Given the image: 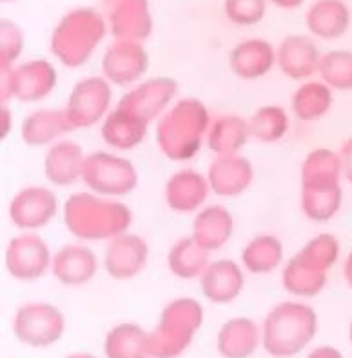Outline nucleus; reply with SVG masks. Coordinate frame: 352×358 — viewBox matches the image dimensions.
I'll return each instance as SVG.
<instances>
[{"label":"nucleus","instance_id":"nucleus-35","mask_svg":"<svg viewBox=\"0 0 352 358\" xmlns=\"http://www.w3.org/2000/svg\"><path fill=\"white\" fill-rule=\"evenodd\" d=\"M251 138L262 144H276L284 141L291 129V117L287 109L278 104H265L249 117Z\"/></svg>","mask_w":352,"mask_h":358},{"label":"nucleus","instance_id":"nucleus-28","mask_svg":"<svg viewBox=\"0 0 352 358\" xmlns=\"http://www.w3.org/2000/svg\"><path fill=\"white\" fill-rule=\"evenodd\" d=\"M262 345V324L249 317H233L217 333V351L221 358H251Z\"/></svg>","mask_w":352,"mask_h":358},{"label":"nucleus","instance_id":"nucleus-5","mask_svg":"<svg viewBox=\"0 0 352 358\" xmlns=\"http://www.w3.org/2000/svg\"><path fill=\"white\" fill-rule=\"evenodd\" d=\"M320 320L305 300H284L272 306L262 322V348L272 358H294L316 338Z\"/></svg>","mask_w":352,"mask_h":358},{"label":"nucleus","instance_id":"nucleus-14","mask_svg":"<svg viewBox=\"0 0 352 358\" xmlns=\"http://www.w3.org/2000/svg\"><path fill=\"white\" fill-rule=\"evenodd\" d=\"M149 257L151 248L144 236L127 231L105 242L102 269L117 282L133 280L147 268Z\"/></svg>","mask_w":352,"mask_h":358},{"label":"nucleus","instance_id":"nucleus-4","mask_svg":"<svg viewBox=\"0 0 352 358\" xmlns=\"http://www.w3.org/2000/svg\"><path fill=\"white\" fill-rule=\"evenodd\" d=\"M109 35L105 15L91 6H77L59 18L50 35V53L60 66H86Z\"/></svg>","mask_w":352,"mask_h":358},{"label":"nucleus","instance_id":"nucleus-7","mask_svg":"<svg viewBox=\"0 0 352 358\" xmlns=\"http://www.w3.org/2000/svg\"><path fill=\"white\" fill-rule=\"evenodd\" d=\"M82 184L87 191L109 199H126L140 184V173L131 159L118 151L96 150L87 153Z\"/></svg>","mask_w":352,"mask_h":358},{"label":"nucleus","instance_id":"nucleus-3","mask_svg":"<svg viewBox=\"0 0 352 358\" xmlns=\"http://www.w3.org/2000/svg\"><path fill=\"white\" fill-rule=\"evenodd\" d=\"M212 117L196 96H178L154 124V142L171 162H189L207 141Z\"/></svg>","mask_w":352,"mask_h":358},{"label":"nucleus","instance_id":"nucleus-33","mask_svg":"<svg viewBox=\"0 0 352 358\" xmlns=\"http://www.w3.org/2000/svg\"><path fill=\"white\" fill-rule=\"evenodd\" d=\"M102 351L105 358H151L149 331L135 322L117 324L105 333Z\"/></svg>","mask_w":352,"mask_h":358},{"label":"nucleus","instance_id":"nucleus-40","mask_svg":"<svg viewBox=\"0 0 352 358\" xmlns=\"http://www.w3.org/2000/svg\"><path fill=\"white\" fill-rule=\"evenodd\" d=\"M339 159H342V168H344V180L349 186H352V136L342 144L338 150Z\"/></svg>","mask_w":352,"mask_h":358},{"label":"nucleus","instance_id":"nucleus-18","mask_svg":"<svg viewBox=\"0 0 352 358\" xmlns=\"http://www.w3.org/2000/svg\"><path fill=\"white\" fill-rule=\"evenodd\" d=\"M212 195L207 175L198 169H176L163 186L166 206L176 215L198 213Z\"/></svg>","mask_w":352,"mask_h":358},{"label":"nucleus","instance_id":"nucleus-19","mask_svg":"<svg viewBox=\"0 0 352 358\" xmlns=\"http://www.w3.org/2000/svg\"><path fill=\"white\" fill-rule=\"evenodd\" d=\"M100 268L102 260L84 242L77 241L53 251L51 275L64 287L86 286L93 282Z\"/></svg>","mask_w":352,"mask_h":358},{"label":"nucleus","instance_id":"nucleus-44","mask_svg":"<svg viewBox=\"0 0 352 358\" xmlns=\"http://www.w3.org/2000/svg\"><path fill=\"white\" fill-rule=\"evenodd\" d=\"M342 275H344L345 284L352 289V250L345 255L344 266H342Z\"/></svg>","mask_w":352,"mask_h":358},{"label":"nucleus","instance_id":"nucleus-22","mask_svg":"<svg viewBox=\"0 0 352 358\" xmlns=\"http://www.w3.org/2000/svg\"><path fill=\"white\" fill-rule=\"evenodd\" d=\"M149 129L151 124L147 120L117 100L104 122L100 124V136L109 150L124 153L136 150L147 138Z\"/></svg>","mask_w":352,"mask_h":358},{"label":"nucleus","instance_id":"nucleus-27","mask_svg":"<svg viewBox=\"0 0 352 358\" xmlns=\"http://www.w3.org/2000/svg\"><path fill=\"white\" fill-rule=\"evenodd\" d=\"M193 217L191 236L211 255L226 248L235 235V217L226 206H203Z\"/></svg>","mask_w":352,"mask_h":358},{"label":"nucleus","instance_id":"nucleus-29","mask_svg":"<svg viewBox=\"0 0 352 358\" xmlns=\"http://www.w3.org/2000/svg\"><path fill=\"white\" fill-rule=\"evenodd\" d=\"M249 141H251L249 118L226 113L212 118L205 148L214 157H223V155L242 153Z\"/></svg>","mask_w":352,"mask_h":358},{"label":"nucleus","instance_id":"nucleus-6","mask_svg":"<svg viewBox=\"0 0 352 358\" xmlns=\"http://www.w3.org/2000/svg\"><path fill=\"white\" fill-rule=\"evenodd\" d=\"M205 311L193 296H176L160 311L149 331L151 358H178L189 350L194 336L203 326Z\"/></svg>","mask_w":352,"mask_h":358},{"label":"nucleus","instance_id":"nucleus-12","mask_svg":"<svg viewBox=\"0 0 352 358\" xmlns=\"http://www.w3.org/2000/svg\"><path fill=\"white\" fill-rule=\"evenodd\" d=\"M59 213H62V206L57 193L50 186L38 184L20 187L8 204L9 222L18 231L38 233L50 226Z\"/></svg>","mask_w":352,"mask_h":358},{"label":"nucleus","instance_id":"nucleus-21","mask_svg":"<svg viewBox=\"0 0 352 358\" xmlns=\"http://www.w3.org/2000/svg\"><path fill=\"white\" fill-rule=\"evenodd\" d=\"M87 153L78 142L62 138L45 148L42 171L47 184L53 187H71L82 182V171Z\"/></svg>","mask_w":352,"mask_h":358},{"label":"nucleus","instance_id":"nucleus-15","mask_svg":"<svg viewBox=\"0 0 352 358\" xmlns=\"http://www.w3.org/2000/svg\"><path fill=\"white\" fill-rule=\"evenodd\" d=\"M109 35L113 41L144 42L153 35L151 0H102Z\"/></svg>","mask_w":352,"mask_h":358},{"label":"nucleus","instance_id":"nucleus-43","mask_svg":"<svg viewBox=\"0 0 352 358\" xmlns=\"http://www.w3.org/2000/svg\"><path fill=\"white\" fill-rule=\"evenodd\" d=\"M305 2L307 0H269V4L278 9H285V11H293V9L302 8Z\"/></svg>","mask_w":352,"mask_h":358},{"label":"nucleus","instance_id":"nucleus-30","mask_svg":"<svg viewBox=\"0 0 352 358\" xmlns=\"http://www.w3.org/2000/svg\"><path fill=\"white\" fill-rule=\"evenodd\" d=\"M335 106V91L320 78L300 82L291 96V113L300 122H318L330 113Z\"/></svg>","mask_w":352,"mask_h":358},{"label":"nucleus","instance_id":"nucleus-36","mask_svg":"<svg viewBox=\"0 0 352 358\" xmlns=\"http://www.w3.org/2000/svg\"><path fill=\"white\" fill-rule=\"evenodd\" d=\"M318 78L325 82L332 91H352V51L330 50L321 55Z\"/></svg>","mask_w":352,"mask_h":358},{"label":"nucleus","instance_id":"nucleus-10","mask_svg":"<svg viewBox=\"0 0 352 358\" xmlns=\"http://www.w3.org/2000/svg\"><path fill=\"white\" fill-rule=\"evenodd\" d=\"M113 106V86L102 75H89L73 84L64 111L77 131L100 126Z\"/></svg>","mask_w":352,"mask_h":358},{"label":"nucleus","instance_id":"nucleus-1","mask_svg":"<svg viewBox=\"0 0 352 358\" xmlns=\"http://www.w3.org/2000/svg\"><path fill=\"white\" fill-rule=\"evenodd\" d=\"M344 168L336 150L314 148L300 166V208L314 224L330 222L344 206Z\"/></svg>","mask_w":352,"mask_h":358},{"label":"nucleus","instance_id":"nucleus-13","mask_svg":"<svg viewBox=\"0 0 352 358\" xmlns=\"http://www.w3.org/2000/svg\"><path fill=\"white\" fill-rule=\"evenodd\" d=\"M151 57L144 42L113 41L100 59L102 77L113 87H133L149 71Z\"/></svg>","mask_w":352,"mask_h":358},{"label":"nucleus","instance_id":"nucleus-2","mask_svg":"<svg viewBox=\"0 0 352 358\" xmlns=\"http://www.w3.org/2000/svg\"><path fill=\"white\" fill-rule=\"evenodd\" d=\"M62 220L78 242H109L131 229L133 211L122 199L78 191L64 200Z\"/></svg>","mask_w":352,"mask_h":358},{"label":"nucleus","instance_id":"nucleus-20","mask_svg":"<svg viewBox=\"0 0 352 358\" xmlns=\"http://www.w3.org/2000/svg\"><path fill=\"white\" fill-rule=\"evenodd\" d=\"M198 286L203 299L211 304H233L244 293L245 269L233 259L211 260L198 278Z\"/></svg>","mask_w":352,"mask_h":358},{"label":"nucleus","instance_id":"nucleus-23","mask_svg":"<svg viewBox=\"0 0 352 358\" xmlns=\"http://www.w3.org/2000/svg\"><path fill=\"white\" fill-rule=\"evenodd\" d=\"M205 175L212 195L220 199H236L253 186L254 166L242 153L223 155L214 157Z\"/></svg>","mask_w":352,"mask_h":358},{"label":"nucleus","instance_id":"nucleus-11","mask_svg":"<svg viewBox=\"0 0 352 358\" xmlns=\"http://www.w3.org/2000/svg\"><path fill=\"white\" fill-rule=\"evenodd\" d=\"M53 251L38 233L20 231L11 236L4 251L6 273L20 284H31L51 273Z\"/></svg>","mask_w":352,"mask_h":358},{"label":"nucleus","instance_id":"nucleus-45","mask_svg":"<svg viewBox=\"0 0 352 358\" xmlns=\"http://www.w3.org/2000/svg\"><path fill=\"white\" fill-rule=\"evenodd\" d=\"M66 358H98V357H95V355H93V353H86V351H80V353L68 355V357H66Z\"/></svg>","mask_w":352,"mask_h":358},{"label":"nucleus","instance_id":"nucleus-16","mask_svg":"<svg viewBox=\"0 0 352 358\" xmlns=\"http://www.w3.org/2000/svg\"><path fill=\"white\" fill-rule=\"evenodd\" d=\"M178 91H180V86L175 78L151 77L129 87L118 99V102L154 126L156 120L175 104V100L178 99Z\"/></svg>","mask_w":352,"mask_h":358},{"label":"nucleus","instance_id":"nucleus-26","mask_svg":"<svg viewBox=\"0 0 352 358\" xmlns=\"http://www.w3.org/2000/svg\"><path fill=\"white\" fill-rule=\"evenodd\" d=\"M303 20L312 38L332 42L347 35L352 13L345 0H314L305 9Z\"/></svg>","mask_w":352,"mask_h":358},{"label":"nucleus","instance_id":"nucleus-41","mask_svg":"<svg viewBox=\"0 0 352 358\" xmlns=\"http://www.w3.org/2000/svg\"><path fill=\"white\" fill-rule=\"evenodd\" d=\"M11 131H13V111L9 104L0 102V138L2 141L9 138Z\"/></svg>","mask_w":352,"mask_h":358},{"label":"nucleus","instance_id":"nucleus-47","mask_svg":"<svg viewBox=\"0 0 352 358\" xmlns=\"http://www.w3.org/2000/svg\"><path fill=\"white\" fill-rule=\"evenodd\" d=\"M4 4H11V2H17V0H2Z\"/></svg>","mask_w":352,"mask_h":358},{"label":"nucleus","instance_id":"nucleus-25","mask_svg":"<svg viewBox=\"0 0 352 358\" xmlns=\"http://www.w3.org/2000/svg\"><path fill=\"white\" fill-rule=\"evenodd\" d=\"M73 131L64 108L33 109L20 122V138L29 148H50Z\"/></svg>","mask_w":352,"mask_h":358},{"label":"nucleus","instance_id":"nucleus-46","mask_svg":"<svg viewBox=\"0 0 352 358\" xmlns=\"http://www.w3.org/2000/svg\"><path fill=\"white\" fill-rule=\"evenodd\" d=\"M349 342H351V345H352V320H351V324H349Z\"/></svg>","mask_w":352,"mask_h":358},{"label":"nucleus","instance_id":"nucleus-37","mask_svg":"<svg viewBox=\"0 0 352 358\" xmlns=\"http://www.w3.org/2000/svg\"><path fill=\"white\" fill-rule=\"evenodd\" d=\"M339 253H342V242L335 233H318L309 238L296 255L312 268L329 273L338 264Z\"/></svg>","mask_w":352,"mask_h":358},{"label":"nucleus","instance_id":"nucleus-24","mask_svg":"<svg viewBox=\"0 0 352 358\" xmlns=\"http://www.w3.org/2000/svg\"><path fill=\"white\" fill-rule=\"evenodd\" d=\"M274 68L276 45L260 36L238 42L229 53V69L240 80H260Z\"/></svg>","mask_w":352,"mask_h":358},{"label":"nucleus","instance_id":"nucleus-39","mask_svg":"<svg viewBox=\"0 0 352 358\" xmlns=\"http://www.w3.org/2000/svg\"><path fill=\"white\" fill-rule=\"evenodd\" d=\"M269 0H223V15L230 24L253 27L265 18Z\"/></svg>","mask_w":352,"mask_h":358},{"label":"nucleus","instance_id":"nucleus-8","mask_svg":"<svg viewBox=\"0 0 352 358\" xmlns=\"http://www.w3.org/2000/svg\"><path fill=\"white\" fill-rule=\"evenodd\" d=\"M57 84L59 71L50 59L24 60L13 68L0 69V102L36 104L53 95Z\"/></svg>","mask_w":352,"mask_h":358},{"label":"nucleus","instance_id":"nucleus-38","mask_svg":"<svg viewBox=\"0 0 352 358\" xmlns=\"http://www.w3.org/2000/svg\"><path fill=\"white\" fill-rule=\"evenodd\" d=\"M26 48L24 29L11 18L0 20V69L17 66Z\"/></svg>","mask_w":352,"mask_h":358},{"label":"nucleus","instance_id":"nucleus-32","mask_svg":"<svg viewBox=\"0 0 352 358\" xmlns=\"http://www.w3.org/2000/svg\"><path fill=\"white\" fill-rule=\"evenodd\" d=\"M329 273L312 268L294 253L281 268V286L296 300L316 299L327 287Z\"/></svg>","mask_w":352,"mask_h":358},{"label":"nucleus","instance_id":"nucleus-9","mask_svg":"<svg viewBox=\"0 0 352 358\" xmlns=\"http://www.w3.org/2000/svg\"><path fill=\"white\" fill-rule=\"evenodd\" d=\"M66 327L68 320L62 309L44 300L20 304L11 318L15 338L22 345L35 350H45L59 344L66 335Z\"/></svg>","mask_w":352,"mask_h":358},{"label":"nucleus","instance_id":"nucleus-31","mask_svg":"<svg viewBox=\"0 0 352 358\" xmlns=\"http://www.w3.org/2000/svg\"><path fill=\"white\" fill-rule=\"evenodd\" d=\"M284 242L276 235L263 233V235L253 236L244 245L242 255H240V264L245 273L263 277V275H271L276 269L284 268Z\"/></svg>","mask_w":352,"mask_h":358},{"label":"nucleus","instance_id":"nucleus-34","mask_svg":"<svg viewBox=\"0 0 352 358\" xmlns=\"http://www.w3.org/2000/svg\"><path fill=\"white\" fill-rule=\"evenodd\" d=\"M211 262V253L191 235L180 236L168 251V269L180 280H198Z\"/></svg>","mask_w":352,"mask_h":358},{"label":"nucleus","instance_id":"nucleus-17","mask_svg":"<svg viewBox=\"0 0 352 358\" xmlns=\"http://www.w3.org/2000/svg\"><path fill=\"white\" fill-rule=\"evenodd\" d=\"M321 55L311 35L291 33L276 45V68L294 82L311 80L318 75Z\"/></svg>","mask_w":352,"mask_h":358},{"label":"nucleus","instance_id":"nucleus-42","mask_svg":"<svg viewBox=\"0 0 352 358\" xmlns=\"http://www.w3.org/2000/svg\"><path fill=\"white\" fill-rule=\"evenodd\" d=\"M305 358H345L344 353L335 345H318Z\"/></svg>","mask_w":352,"mask_h":358}]
</instances>
